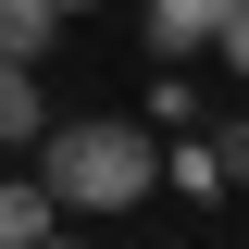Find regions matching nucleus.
<instances>
[{"instance_id": "obj_5", "label": "nucleus", "mask_w": 249, "mask_h": 249, "mask_svg": "<svg viewBox=\"0 0 249 249\" xmlns=\"http://www.w3.org/2000/svg\"><path fill=\"white\" fill-rule=\"evenodd\" d=\"M50 25H62L50 0H0V62H37V50H50Z\"/></svg>"}, {"instance_id": "obj_9", "label": "nucleus", "mask_w": 249, "mask_h": 249, "mask_svg": "<svg viewBox=\"0 0 249 249\" xmlns=\"http://www.w3.org/2000/svg\"><path fill=\"white\" fill-rule=\"evenodd\" d=\"M50 13H100V0H50Z\"/></svg>"}, {"instance_id": "obj_8", "label": "nucleus", "mask_w": 249, "mask_h": 249, "mask_svg": "<svg viewBox=\"0 0 249 249\" xmlns=\"http://www.w3.org/2000/svg\"><path fill=\"white\" fill-rule=\"evenodd\" d=\"M212 150H224V187H249V124H224Z\"/></svg>"}, {"instance_id": "obj_4", "label": "nucleus", "mask_w": 249, "mask_h": 249, "mask_svg": "<svg viewBox=\"0 0 249 249\" xmlns=\"http://www.w3.org/2000/svg\"><path fill=\"white\" fill-rule=\"evenodd\" d=\"M37 137H50V100L25 62H0V150H37Z\"/></svg>"}, {"instance_id": "obj_7", "label": "nucleus", "mask_w": 249, "mask_h": 249, "mask_svg": "<svg viewBox=\"0 0 249 249\" xmlns=\"http://www.w3.org/2000/svg\"><path fill=\"white\" fill-rule=\"evenodd\" d=\"M212 50H224V75H249V0H224V25H212Z\"/></svg>"}, {"instance_id": "obj_2", "label": "nucleus", "mask_w": 249, "mask_h": 249, "mask_svg": "<svg viewBox=\"0 0 249 249\" xmlns=\"http://www.w3.org/2000/svg\"><path fill=\"white\" fill-rule=\"evenodd\" d=\"M137 25H150V62H187V50H212L224 0H137Z\"/></svg>"}, {"instance_id": "obj_6", "label": "nucleus", "mask_w": 249, "mask_h": 249, "mask_svg": "<svg viewBox=\"0 0 249 249\" xmlns=\"http://www.w3.org/2000/svg\"><path fill=\"white\" fill-rule=\"evenodd\" d=\"M162 175H175V199H224V150H162Z\"/></svg>"}, {"instance_id": "obj_1", "label": "nucleus", "mask_w": 249, "mask_h": 249, "mask_svg": "<svg viewBox=\"0 0 249 249\" xmlns=\"http://www.w3.org/2000/svg\"><path fill=\"white\" fill-rule=\"evenodd\" d=\"M37 187L62 199V224H75V212H137V199L162 187V137L124 124V112L50 124V137H37Z\"/></svg>"}, {"instance_id": "obj_3", "label": "nucleus", "mask_w": 249, "mask_h": 249, "mask_svg": "<svg viewBox=\"0 0 249 249\" xmlns=\"http://www.w3.org/2000/svg\"><path fill=\"white\" fill-rule=\"evenodd\" d=\"M37 237H62V199L37 175H0V249H37Z\"/></svg>"}]
</instances>
